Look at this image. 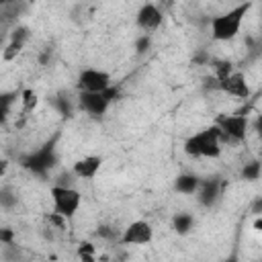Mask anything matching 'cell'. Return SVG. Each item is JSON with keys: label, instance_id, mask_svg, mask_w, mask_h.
<instances>
[{"label": "cell", "instance_id": "6da1fadb", "mask_svg": "<svg viewBox=\"0 0 262 262\" xmlns=\"http://www.w3.org/2000/svg\"><path fill=\"white\" fill-rule=\"evenodd\" d=\"M221 143H223V135H221L219 127L213 123L211 127H205V129L192 133L190 137H186L182 143V149L190 158L215 160L221 156V149H223Z\"/></svg>", "mask_w": 262, "mask_h": 262}, {"label": "cell", "instance_id": "7a4b0ae2", "mask_svg": "<svg viewBox=\"0 0 262 262\" xmlns=\"http://www.w3.org/2000/svg\"><path fill=\"white\" fill-rule=\"evenodd\" d=\"M57 139H59V133H55L51 139H47L41 147L25 154L20 158V166L25 170H29L31 174L39 176V178H45L59 162V156H57Z\"/></svg>", "mask_w": 262, "mask_h": 262}, {"label": "cell", "instance_id": "3957f363", "mask_svg": "<svg viewBox=\"0 0 262 262\" xmlns=\"http://www.w3.org/2000/svg\"><path fill=\"white\" fill-rule=\"evenodd\" d=\"M250 8H252V0H242L237 6L229 8L227 12L213 16L211 18V35H213V39L215 41H231L239 33L242 23L248 16Z\"/></svg>", "mask_w": 262, "mask_h": 262}, {"label": "cell", "instance_id": "277c9868", "mask_svg": "<svg viewBox=\"0 0 262 262\" xmlns=\"http://www.w3.org/2000/svg\"><path fill=\"white\" fill-rule=\"evenodd\" d=\"M119 98V88L117 86H108L106 90H100V92H78V106L90 115V117H102L108 106Z\"/></svg>", "mask_w": 262, "mask_h": 262}, {"label": "cell", "instance_id": "5b68a950", "mask_svg": "<svg viewBox=\"0 0 262 262\" xmlns=\"http://www.w3.org/2000/svg\"><path fill=\"white\" fill-rule=\"evenodd\" d=\"M49 196L53 203V211H57L66 219H72L82 205V194L72 184H53Z\"/></svg>", "mask_w": 262, "mask_h": 262}, {"label": "cell", "instance_id": "8992f818", "mask_svg": "<svg viewBox=\"0 0 262 262\" xmlns=\"http://www.w3.org/2000/svg\"><path fill=\"white\" fill-rule=\"evenodd\" d=\"M215 125L219 127L223 141H246L248 135V117L244 113L233 115H221L217 117Z\"/></svg>", "mask_w": 262, "mask_h": 262}, {"label": "cell", "instance_id": "52a82bcc", "mask_svg": "<svg viewBox=\"0 0 262 262\" xmlns=\"http://www.w3.org/2000/svg\"><path fill=\"white\" fill-rule=\"evenodd\" d=\"M111 84H113L111 74L100 68H84V70H80L78 80H76L78 92L80 90L82 92H100V90H106Z\"/></svg>", "mask_w": 262, "mask_h": 262}, {"label": "cell", "instance_id": "ba28073f", "mask_svg": "<svg viewBox=\"0 0 262 262\" xmlns=\"http://www.w3.org/2000/svg\"><path fill=\"white\" fill-rule=\"evenodd\" d=\"M151 239H154V227L145 219L131 221L119 235V244H123V246H145Z\"/></svg>", "mask_w": 262, "mask_h": 262}, {"label": "cell", "instance_id": "9c48e42d", "mask_svg": "<svg viewBox=\"0 0 262 262\" xmlns=\"http://www.w3.org/2000/svg\"><path fill=\"white\" fill-rule=\"evenodd\" d=\"M164 23V12L156 2H143L135 14V25L143 33H154Z\"/></svg>", "mask_w": 262, "mask_h": 262}, {"label": "cell", "instance_id": "30bf717a", "mask_svg": "<svg viewBox=\"0 0 262 262\" xmlns=\"http://www.w3.org/2000/svg\"><path fill=\"white\" fill-rule=\"evenodd\" d=\"M194 194H196V201H199L201 207H205V209L213 207L217 203L219 194H221V178H217V176L201 178Z\"/></svg>", "mask_w": 262, "mask_h": 262}, {"label": "cell", "instance_id": "8fae6325", "mask_svg": "<svg viewBox=\"0 0 262 262\" xmlns=\"http://www.w3.org/2000/svg\"><path fill=\"white\" fill-rule=\"evenodd\" d=\"M219 90L229 94V96H235V98H248L250 96V84L246 80V76L242 72H231L227 78L219 80Z\"/></svg>", "mask_w": 262, "mask_h": 262}, {"label": "cell", "instance_id": "7c38bea8", "mask_svg": "<svg viewBox=\"0 0 262 262\" xmlns=\"http://www.w3.org/2000/svg\"><path fill=\"white\" fill-rule=\"evenodd\" d=\"M102 168V158L100 156H84L80 160L74 162L72 166V174L80 180H92Z\"/></svg>", "mask_w": 262, "mask_h": 262}, {"label": "cell", "instance_id": "4fadbf2b", "mask_svg": "<svg viewBox=\"0 0 262 262\" xmlns=\"http://www.w3.org/2000/svg\"><path fill=\"white\" fill-rule=\"evenodd\" d=\"M199 176L192 174V172H182L174 178V190L180 192V194H194L196 192V186H199Z\"/></svg>", "mask_w": 262, "mask_h": 262}, {"label": "cell", "instance_id": "5bb4252c", "mask_svg": "<svg viewBox=\"0 0 262 262\" xmlns=\"http://www.w3.org/2000/svg\"><path fill=\"white\" fill-rule=\"evenodd\" d=\"M172 229L178 233V235H188L192 229H194V215L186 213V211H180L172 217Z\"/></svg>", "mask_w": 262, "mask_h": 262}, {"label": "cell", "instance_id": "9a60e30c", "mask_svg": "<svg viewBox=\"0 0 262 262\" xmlns=\"http://www.w3.org/2000/svg\"><path fill=\"white\" fill-rule=\"evenodd\" d=\"M49 102H51V106H53L63 119H70V117L74 115V104H72V98H68V94L59 92V94L51 96Z\"/></svg>", "mask_w": 262, "mask_h": 262}, {"label": "cell", "instance_id": "2e32d148", "mask_svg": "<svg viewBox=\"0 0 262 262\" xmlns=\"http://www.w3.org/2000/svg\"><path fill=\"white\" fill-rule=\"evenodd\" d=\"M18 98H20L18 92H0V125L8 121V115Z\"/></svg>", "mask_w": 262, "mask_h": 262}, {"label": "cell", "instance_id": "e0dca14e", "mask_svg": "<svg viewBox=\"0 0 262 262\" xmlns=\"http://www.w3.org/2000/svg\"><path fill=\"white\" fill-rule=\"evenodd\" d=\"M209 66L213 70V78L219 82L223 78H227L231 72H233V63L229 59H219V57H211L209 59Z\"/></svg>", "mask_w": 262, "mask_h": 262}, {"label": "cell", "instance_id": "ac0fdd59", "mask_svg": "<svg viewBox=\"0 0 262 262\" xmlns=\"http://www.w3.org/2000/svg\"><path fill=\"white\" fill-rule=\"evenodd\" d=\"M20 104H23V115H29V113H33L35 108H37V104H39V96H37V92L35 90H31V88H25L23 92H20Z\"/></svg>", "mask_w": 262, "mask_h": 262}, {"label": "cell", "instance_id": "d6986e66", "mask_svg": "<svg viewBox=\"0 0 262 262\" xmlns=\"http://www.w3.org/2000/svg\"><path fill=\"white\" fill-rule=\"evenodd\" d=\"M16 205H18V194H16V190H14L12 186H2V188H0V207L6 209V211H10V209H14Z\"/></svg>", "mask_w": 262, "mask_h": 262}, {"label": "cell", "instance_id": "ffe728a7", "mask_svg": "<svg viewBox=\"0 0 262 262\" xmlns=\"http://www.w3.org/2000/svg\"><path fill=\"white\" fill-rule=\"evenodd\" d=\"M260 174H262V164L258 160H252V162L244 164V168H242V178L248 180V182L260 180Z\"/></svg>", "mask_w": 262, "mask_h": 262}, {"label": "cell", "instance_id": "44dd1931", "mask_svg": "<svg viewBox=\"0 0 262 262\" xmlns=\"http://www.w3.org/2000/svg\"><path fill=\"white\" fill-rule=\"evenodd\" d=\"M23 47H25V43H20V41H8L6 47L2 49V59L4 61H14L20 55Z\"/></svg>", "mask_w": 262, "mask_h": 262}, {"label": "cell", "instance_id": "7402d4cb", "mask_svg": "<svg viewBox=\"0 0 262 262\" xmlns=\"http://www.w3.org/2000/svg\"><path fill=\"white\" fill-rule=\"evenodd\" d=\"M76 254H78V258L88 260V262H94V260H96V248H94L92 242H80Z\"/></svg>", "mask_w": 262, "mask_h": 262}, {"label": "cell", "instance_id": "603a6c76", "mask_svg": "<svg viewBox=\"0 0 262 262\" xmlns=\"http://www.w3.org/2000/svg\"><path fill=\"white\" fill-rule=\"evenodd\" d=\"M45 221H47V225H49L51 229H57V231H66L68 219H66L63 215H59L57 211H53V213H47V215H45Z\"/></svg>", "mask_w": 262, "mask_h": 262}, {"label": "cell", "instance_id": "cb8c5ba5", "mask_svg": "<svg viewBox=\"0 0 262 262\" xmlns=\"http://www.w3.org/2000/svg\"><path fill=\"white\" fill-rule=\"evenodd\" d=\"M151 49V33H141L137 39H135V53L137 55H143Z\"/></svg>", "mask_w": 262, "mask_h": 262}, {"label": "cell", "instance_id": "d4e9b609", "mask_svg": "<svg viewBox=\"0 0 262 262\" xmlns=\"http://www.w3.org/2000/svg\"><path fill=\"white\" fill-rule=\"evenodd\" d=\"M29 37H31V31H29V27H25V25H16V27L10 31V35H8L10 41H20V43H27Z\"/></svg>", "mask_w": 262, "mask_h": 262}, {"label": "cell", "instance_id": "484cf974", "mask_svg": "<svg viewBox=\"0 0 262 262\" xmlns=\"http://www.w3.org/2000/svg\"><path fill=\"white\" fill-rule=\"evenodd\" d=\"M96 235H98L100 239H106V242H119V235H121V233H119L115 227H111V225H98Z\"/></svg>", "mask_w": 262, "mask_h": 262}, {"label": "cell", "instance_id": "4316f807", "mask_svg": "<svg viewBox=\"0 0 262 262\" xmlns=\"http://www.w3.org/2000/svg\"><path fill=\"white\" fill-rule=\"evenodd\" d=\"M14 242H16V231L12 227H0V244L14 246Z\"/></svg>", "mask_w": 262, "mask_h": 262}, {"label": "cell", "instance_id": "83f0119b", "mask_svg": "<svg viewBox=\"0 0 262 262\" xmlns=\"http://www.w3.org/2000/svg\"><path fill=\"white\" fill-rule=\"evenodd\" d=\"M156 4L162 8V12H170L176 4V0H156Z\"/></svg>", "mask_w": 262, "mask_h": 262}, {"label": "cell", "instance_id": "f1b7e54d", "mask_svg": "<svg viewBox=\"0 0 262 262\" xmlns=\"http://www.w3.org/2000/svg\"><path fill=\"white\" fill-rule=\"evenodd\" d=\"M8 166H10V162H8L6 158H0V180L6 176V172H8Z\"/></svg>", "mask_w": 262, "mask_h": 262}, {"label": "cell", "instance_id": "f546056e", "mask_svg": "<svg viewBox=\"0 0 262 262\" xmlns=\"http://www.w3.org/2000/svg\"><path fill=\"white\" fill-rule=\"evenodd\" d=\"M49 57H51V49H49V47H47V49H43V53H41V55H39V63H41V66H45V63H47V59H49Z\"/></svg>", "mask_w": 262, "mask_h": 262}, {"label": "cell", "instance_id": "4dcf8cb0", "mask_svg": "<svg viewBox=\"0 0 262 262\" xmlns=\"http://www.w3.org/2000/svg\"><path fill=\"white\" fill-rule=\"evenodd\" d=\"M252 227H254V231H258V233L262 231V213L254 217V223H252Z\"/></svg>", "mask_w": 262, "mask_h": 262}, {"label": "cell", "instance_id": "1f68e13d", "mask_svg": "<svg viewBox=\"0 0 262 262\" xmlns=\"http://www.w3.org/2000/svg\"><path fill=\"white\" fill-rule=\"evenodd\" d=\"M252 213H254V215H260V213H262V201H260V199H256V203H254V207H252Z\"/></svg>", "mask_w": 262, "mask_h": 262}, {"label": "cell", "instance_id": "d6a6232c", "mask_svg": "<svg viewBox=\"0 0 262 262\" xmlns=\"http://www.w3.org/2000/svg\"><path fill=\"white\" fill-rule=\"evenodd\" d=\"M16 0H0V8H4V6H10V4H14Z\"/></svg>", "mask_w": 262, "mask_h": 262}]
</instances>
